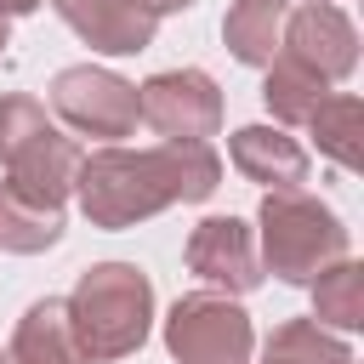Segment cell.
<instances>
[{"label": "cell", "instance_id": "obj_3", "mask_svg": "<svg viewBox=\"0 0 364 364\" xmlns=\"http://www.w3.org/2000/svg\"><path fill=\"white\" fill-rule=\"evenodd\" d=\"M256 228H262V239H256L262 273H273L284 284H313L318 273H330L336 262H347V228H341V216L324 199L301 193V188L262 193Z\"/></svg>", "mask_w": 364, "mask_h": 364}, {"label": "cell", "instance_id": "obj_20", "mask_svg": "<svg viewBox=\"0 0 364 364\" xmlns=\"http://www.w3.org/2000/svg\"><path fill=\"white\" fill-rule=\"evenodd\" d=\"M28 11H40V0H0V17L11 23V17H28Z\"/></svg>", "mask_w": 364, "mask_h": 364}, {"label": "cell", "instance_id": "obj_22", "mask_svg": "<svg viewBox=\"0 0 364 364\" xmlns=\"http://www.w3.org/2000/svg\"><path fill=\"white\" fill-rule=\"evenodd\" d=\"M0 364H6V353H0Z\"/></svg>", "mask_w": 364, "mask_h": 364}, {"label": "cell", "instance_id": "obj_7", "mask_svg": "<svg viewBox=\"0 0 364 364\" xmlns=\"http://www.w3.org/2000/svg\"><path fill=\"white\" fill-rule=\"evenodd\" d=\"M279 57H290L296 68L318 74L324 85H336V80H347V74L358 68V28H353V17H347L341 6H330V0L290 6Z\"/></svg>", "mask_w": 364, "mask_h": 364}, {"label": "cell", "instance_id": "obj_21", "mask_svg": "<svg viewBox=\"0 0 364 364\" xmlns=\"http://www.w3.org/2000/svg\"><path fill=\"white\" fill-rule=\"evenodd\" d=\"M0 51H6V17H0Z\"/></svg>", "mask_w": 364, "mask_h": 364}, {"label": "cell", "instance_id": "obj_14", "mask_svg": "<svg viewBox=\"0 0 364 364\" xmlns=\"http://www.w3.org/2000/svg\"><path fill=\"white\" fill-rule=\"evenodd\" d=\"M262 364H358V358H353V347H347L336 330H324V324H313V318H284V324L267 336Z\"/></svg>", "mask_w": 364, "mask_h": 364}, {"label": "cell", "instance_id": "obj_19", "mask_svg": "<svg viewBox=\"0 0 364 364\" xmlns=\"http://www.w3.org/2000/svg\"><path fill=\"white\" fill-rule=\"evenodd\" d=\"M193 0H142V11L148 17H171V11H188Z\"/></svg>", "mask_w": 364, "mask_h": 364}, {"label": "cell", "instance_id": "obj_1", "mask_svg": "<svg viewBox=\"0 0 364 364\" xmlns=\"http://www.w3.org/2000/svg\"><path fill=\"white\" fill-rule=\"evenodd\" d=\"M222 188V154L210 142H159V148H97L80 154L74 199L91 228H136L171 205H199Z\"/></svg>", "mask_w": 364, "mask_h": 364}, {"label": "cell", "instance_id": "obj_11", "mask_svg": "<svg viewBox=\"0 0 364 364\" xmlns=\"http://www.w3.org/2000/svg\"><path fill=\"white\" fill-rule=\"evenodd\" d=\"M6 364H85L63 296H40V301H28V313H23L17 330H11Z\"/></svg>", "mask_w": 364, "mask_h": 364}, {"label": "cell", "instance_id": "obj_13", "mask_svg": "<svg viewBox=\"0 0 364 364\" xmlns=\"http://www.w3.org/2000/svg\"><path fill=\"white\" fill-rule=\"evenodd\" d=\"M63 239V205H46L11 182H0V250L40 256Z\"/></svg>", "mask_w": 364, "mask_h": 364}, {"label": "cell", "instance_id": "obj_8", "mask_svg": "<svg viewBox=\"0 0 364 364\" xmlns=\"http://www.w3.org/2000/svg\"><path fill=\"white\" fill-rule=\"evenodd\" d=\"M188 273H199L205 284L228 290V296H245L256 290L267 273H262V256H256V233L250 222L239 216H205L193 233H188Z\"/></svg>", "mask_w": 364, "mask_h": 364}, {"label": "cell", "instance_id": "obj_23", "mask_svg": "<svg viewBox=\"0 0 364 364\" xmlns=\"http://www.w3.org/2000/svg\"><path fill=\"white\" fill-rule=\"evenodd\" d=\"M330 6H336V0H330Z\"/></svg>", "mask_w": 364, "mask_h": 364}, {"label": "cell", "instance_id": "obj_15", "mask_svg": "<svg viewBox=\"0 0 364 364\" xmlns=\"http://www.w3.org/2000/svg\"><path fill=\"white\" fill-rule=\"evenodd\" d=\"M358 125H364V102L353 91H330L313 114H307V136L318 142L324 159H336L341 171L358 165Z\"/></svg>", "mask_w": 364, "mask_h": 364}, {"label": "cell", "instance_id": "obj_10", "mask_svg": "<svg viewBox=\"0 0 364 364\" xmlns=\"http://www.w3.org/2000/svg\"><path fill=\"white\" fill-rule=\"evenodd\" d=\"M228 159L245 182H256L267 193H290L307 182V148L284 125H239L228 136Z\"/></svg>", "mask_w": 364, "mask_h": 364}, {"label": "cell", "instance_id": "obj_9", "mask_svg": "<svg viewBox=\"0 0 364 364\" xmlns=\"http://www.w3.org/2000/svg\"><path fill=\"white\" fill-rule=\"evenodd\" d=\"M51 11L91 51H108V57L148 51L154 46V28H159V17L142 11V0H51Z\"/></svg>", "mask_w": 364, "mask_h": 364}, {"label": "cell", "instance_id": "obj_4", "mask_svg": "<svg viewBox=\"0 0 364 364\" xmlns=\"http://www.w3.org/2000/svg\"><path fill=\"white\" fill-rule=\"evenodd\" d=\"M165 347L176 364H250V313L222 290H193L165 313Z\"/></svg>", "mask_w": 364, "mask_h": 364}, {"label": "cell", "instance_id": "obj_12", "mask_svg": "<svg viewBox=\"0 0 364 364\" xmlns=\"http://www.w3.org/2000/svg\"><path fill=\"white\" fill-rule=\"evenodd\" d=\"M284 17H290V0H233L228 17H222V46L245 68H267L279 57Z\"/></svg>", "mask_w": 364, "mask_h": 364}, {"label": "cell", "instance_id": "obj_6", "mask_svg": "<svg viewBox=\"0 0 364 364\" xmlns=\"http://www.w3.org/2000/svg\"><path fill=\"white\" fill-rule=\"evenodd\" d=\"M136 119L165 142H210L222 131V91L205 68H165L136 85Z\"/></svg>", "mask_w": 364, "mask_h": 364}, {"label": "cell", "instance_id": "obj_18", "mask_svg": "<svg viewBox=\"0 0 364 364\" xmlns=\"http://www.w3.org/2000/svg\"><path fill=\"white\" fill-rule=\"evenodd\" d=\"M57 125L46 119V108L34 102V97H23V91H11V97H0V171L6 165H17L34 142H46Z\"/></svg>", "mask_w": 364, "mask_h": 364}, {"label": "cell", "instance_id": "obj_2", "mask_svg": "<svg viewBox=\"0 0 364 364\" xmlns=\"http://www.w3.org/2000/svg\"><path fill=\"white\" fill-rule=\"evenodd\" d=\"M63 301H68V324H74V341H80L85 364L131 358L154 330V284L136 262L85 267Z\"/></svg>", "mask_w": 364, "mask_h": 364}, {"label": "cell", "instance_id": "obj_17", "mask_svg": "<svg viewBox=\"0 0 364 364\" xmlns=\"http://www.w3.org/2000/svg\"><path fill=\"white\" fill-rule=\"evenodd\" d=\"M307 290H313V324H324V330H358L364 324V267L353 256L336 262L330 273H318Z\"/></svg>", "mask_w": 364, "mask_h": 364}, {"label": "cell", "instance_id": "obj_5", "mask_svg": "<svg viewBox=\"0 0 364 364\" xmlns=\"http://www.w3.org/2000/svg\"><path fill=\"white\" fill-rule=\"evenodd\" d=\"M51 114L74 131V136H97V142H119L136 131V85L119 80L114 68H97V63H74V68H57L51 85Z\"/></svg>", "mask_w": 364, "mask_h": 364}, {"label": "cell", "instance_id": "obj_16", "mask_svg": "<svg viewBox=\"0 0 364 364\" xmlns=\"http://www.w3.org/2000/svg\"><path fill=\"white\" fill-rule=\"evenodd\" d=\"M324 97H330V85H324L318 74L296 68L290 57H273V63H267V80H262V102H267V114H273L279 125H307V114H313Z\"/></svg>", "mask_w": 364, "mask_h": 364}]
</instances>
